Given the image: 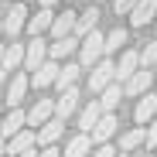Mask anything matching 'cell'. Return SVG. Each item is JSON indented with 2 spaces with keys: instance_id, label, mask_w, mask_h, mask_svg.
<instances>
[{
  "instance_id": "1",
  "label": "cell",
  "mask_w": 157,
  "mask_h": 157,
  "mask_svg": "<svg viewBox=\"0 0 157 157\" xmlns=\"http://www.w3.org/2000/svg\"><path fill=\"white\" fill-rule=\"evenodd\" d=\"M102 55H106V34H99V31L86 34V38H82V44H78V58H82V65H86V68H92V65H99V62H102Z\"/></svg>"
},
{
  "instance_id": "2",
  "label": "cell",
  "mask_w": 157,
  "mask_h": 157,
  "mask_svg": "<svg viewBox=\"0 0 157 157\" xmlns=\"http://www.w3.org/2000/svg\"><path fill=\"white\" fill-rule=\"evenodd\" d=\"M113 82H116V65L109 58H102L99 65H92V72H89V92H102V89H109Z\"/></svg>"
},
{
  "instance_id": "3",
  "label": "cell",
  "mask_w": 157,
  "mask_h": 157,
  "mask_svg": "<svg viewBox=\"0 0 157 157\" xmlns=\"http://www.w3.org/2000/svg\"><path fill=\"white\" fill-rule=\"evenodd\" d=\"M44 62H48V41H44V38H34L28 48H24V68H28V72H38Z\"/></svg>"
},
{
  "instance_id": "4",
  "label": "cell",
  "mask_w": 157,
  "mask_h": 157,
  "mask_svg": "<svg viewBox=\"0 0 157 157\" xmlns=\"http://www.w3.org/2000/svg\"><path fill=\"white\" fill-rule=\"evenodd\" d=\"M48 120H55V99H38L28 109V126H44Z\"/></svg>"
},
{
  "instance_id": "5",
  "label": "cell",
  "mask_w": 157,
  "mask_h": 157,
  "mask_svg": "<svg viewBox=\"0 0 157 157\" xmlns=\"http://www.w3.org/2000/svg\"><path fill=\"white\" fill-rule=\"evenodd\" d=\"M58 72H62V65L55 62V58H48L38 72H31V86L34 89H44V86H55V78H58Z\"/></svg>"
},
{
  "instance_id": "6",
  "label": "cell",
  "mask_w": 157,
  "mask_h": 157,
  "mask_svg": "<svg viewBox=\"0 0 157 157\" xmlns=\"http://www.w3.org/2000/svg\"><path fill=\"white\" fill-rule=\"evenodd\" d=\"M116 126H120V120H116V113H102V120L92 126V144H106L113 133H116Z\"/></svg>"
},
{
  "instance_id": "7",
  "label": "cell",
  "mask_w": 157,
  "mask_h": 157,
  "mask_svg": "<svg viewBox=\"0 0 157 157\" xmlns=\"http://www.w3.org/2000/svg\"><path fill=\"white\" fill-rule=\"evenodd\" d=\"M24 28H28V7H24V4H14L10 14H7V21H4V31H7L10 38H17Z\"/></svg>"
},
{
  "instance_id": "8",
  "label": "cell",
  "mask_w": 157,
  "mask_h": 157,
  "mask_svg": "<svg viewBox=\"0 0 157 157\" xmlns=\"http://www.w3.org/2000/svg\"><path fill=\"white\" fill-rule=\"evenodd\" d=\"M24 126H28V113L17 106V109H10V113H7L4 126H0V137H4V140H10V137H17V133H21Z\"/></svg>"
},
{
  "instance_id": "9",
  "label": "cell",
  "mask_w": 157,
  "mask_h": 157,
  "mask_svg": "<svg viewBox=\"0 0 157 157\" xmlns=\"http://www.w3.org/2000/svg\"><path fill=\"white\" fill-rule=\"evenodd\" d=\"M147 89H150V72H147V68H137V72L123 82V96H144Z\"/></svg>"
},
{
  "instance_id": "10",
  "label": "cell",
  "mask_w": 157,
  "mask_h": 157,
  "mask_svg": "<svg viewBox=\"0 0 157 157\" xmlns=\"http://www.w3.org/2000/svg\"><path fill=\"white\" fill-rule=\"evenodd\" d=\"M75 21H78V14L75 10H65V14H55V21H51V38H68L72 31H75Z\"/></svg>"
},
{
  "instance_id": "11",
  "label": "cell",
  "mask_w": 157,
  "mask_h": 157,
  "mask_svg": "<svg viewBox=\"0 0 157 157\" xmlns=\"http://www.w3.org/2000/svg\"><path fill=\"white\" fill-rule=\"evenodd\" d=\"M75 106H78V89L72 86V89H65V92L55 99V120H65V116H72V113H75Z\"/></svg>"
},
{
  "instance_id": "12",
  "label": "cell",
  "mask_w": 157,
  "mask_h": 157,
  "mask_svg": "<svg viewBox=\"0 0 157 157\" xmlns=\"http://www.w3.org/2000/svg\"><path fill=\"white\" fill-rule=\"evenodd\" d=\"M154 113H157V96L144 92V96H140V102H137V109H133V120H137V126H147V123L154 120Z\"/></svg>"
},
{
  "instance_id": "13",
  "label": "cell",
  "mask_w": 157,
  "mask_h": 157,
  "mask_svg": "<svg viewBox=\"0 0 157 157\" xmlns=\"http://www.w3.org/2000/svg\"><path fill=\"white\" fill-rule=\"evenodd\" d=\"M78 44H82V41H78L75 34H68V38H58V41H51V44H48V58L62 62V58H68V55H72V51H75Z\"/></svg>"
},
{
  "instance_id": "14",
  "label": "cell",
  "mask_w": 157,
  "mask_h": 157,
  "mask_svg": "<svg viewBox=\"0 0 157 157\" xmlns=\"http://www.w3.org/2000/svg\"><path fill=\"white\" fill-rule=\"evenodd\" d=\"M34 144H38V133H31V130H21L17 137H10L7 140V154H28V150H34Z\"/></svg>"
},
{
  "instance_id": "15",
  "label": "cell",
  "mask_w": 157,
  "mask_h": 157,
  "mask_svg": "<svg viewBox=\"0 0 157 157\" xmlns=\"http://www.w3.org/2000/svg\"><path fill=\"white\" fill-rule=\"evenodd\" d=\"M51 21H55L51 7H41L34 17H28V31H31V38H41L44 31H51Z\"/></svg>"
},
{
  "instance_id": "16",
  "label": "cell",
  "mask_w": 157,
  "mask_h": 157,
  "mask_svg": "<svg viewBox=\"0 0 157 157\" xmlns=\"http://www.w3.org/2000/svg\"><path fill=\"white\" fill-rule=\"evenodd\" d=\"M137 68H140V55H137V51H123V55H120V65H116V82L123 86Z\"/></svg>"
},
{
  "instance_id": "17",
  "label": "cell",
  "mask_w": 157,
  "mask_h": 157,
  "mask_svg": "<svg viewBox=\"0 0 157 157\" xmlns=\"http://www.w3.org/2000/svg\"><path fill=\"white\" fill-rule=\"evenodd\" d=\"M157 17V0H140V4L130 10V21H133V28H144L147 21Z\"/></svg>"
},
{
  "instance_id": "18",
  "label": "cell",
  "mask_w": 157,
  "mask_h": 157,
  "mask_svg": "<svg viewBox=\"0 0 157 157\" xmlns=\"http://www.w3.org/2000/svg\"><path fill=\"white\" fill-rule=\"evenodd\" d=\"M96 24H99V10H96V7H89L86 14H78V21H75V31H72V34H75L78 41H82L86 34H92V31H96Z\"/></svg>"
},
{
  "instance_id": "19",
  "label": "cell",
  "mask_w": 157,
  "mask_h": 157,
  "mask_svg": "<svg viewBox=\"0 0 157 157\" xmlns=\"http://www.w3.org/2000/svg\"><path fill=\"white\" fill-rule=\"evenodd\" d=\"M102 120V106H99V99H92L89 106L78 113V126H82V133H92V126Z\"/></svg>"
},
{
  "instance_id": "20",
  "label": "cell",
  "mask_w": 157,
  "mask_h": 157,
  "mask_svg": "<svg viewBox=\"0 0 157 157\" xmlns=\"http://www.w3.org/2000/svg\"><path fill=\"white\" fill-rule=\"evenodd\" d=\"M62 126H65V120H48V123L38 130V144H41V147H55V140L62 137Z\"/></svg>"
},
{
  "instance_id": "21",
  "label": "cell",
  "mask_w": 157,
  "mask_h": 157,
  "mask_svg": "<svg viewBox=\"0 0 157 157\" xmlns=\"http://www.w3.org/2000/svg\"><path fill=\"white\" fill-rule=\"evenodd\" d=\"M120 99H123V86H120V82H113L109 89H102V92H99V106H102V113H116Z\"/></svg>"
},
{
  "instance_id": "22",
  "label": "cell",
  "mask_w": 157,
  "mask_h": 157,
  "mask_svg": "<svg viewBox=\"0 0 157 157\" xmlns=\"http://www.w3.org/2000/svg\"><path fill=\"white\" fill-rule=\"evenodd\" d=\"M140 144H147V126H137V130H130V133L120 137V150L130 154V150H137Z\"/></svg>"
},
{
  "instance_id": "23",
  "label": "cell",
  "mask_w": 157,
  "mask_h": 157,
  "mask_svg": "<svg viewBox=\"0 0 157 157\" xmlns=\"http://www.w3.org/2000/svg\"><path fill=\"white\" fill-rule=\"evenodd\" d=\"M24 48L28 44H7V51H4V62H0V68H7V72H14L17 65H24Z\"/></svg>"
},
{
  "instance_id": "24",
  "label": "cell",
  "mask_w": 157,
  "mask_h": 157,
  "mask_svg": "<svg viewBox=\"0 0 157 157\" xmlns=\"http://www.w3.org/2000/svg\"><path fill=\"white\" fill-rule=\"evenodd\" d=\"M89 150H92V137H89V133H78V137H72V140H68L65 157H86Z\"/></svg>"
},
{
  "instance_id": "25",
  "label": "cell",
  "mask_w": 157,
  "mask_h": 157,
  "mask_svg": "<svg viewBox=\"0 0 157 157\" xmlns=\"http://www.w3.org/2000/svg\"><path fill=\"white\" fill-rule=\"evenodd\" d=\"M28 82H31L28 75H14V78H10V96H7L10 109H17V106H21V99H24V89H28Z\"/></svg>"
},
{
  "instance_id": "26",
  "label": "cell",
  "mask_w": 157,
  "mask_h": 157,
  "mask_svg": "<svg viewBox=\"0 0 157 157\" xmlns=\"http://www.w3.org/2000/svg\"><path fill=\"white\" fill-rule=\"evenodd\" d=\"M78 65H62V72H58V78H55V89L58 92H65V89H72L75 86V78H78Z\"/></svg>"
},
{
  "instance_id": "27",
  "label": "cell",
  "mask_w": 157,
  "mask_h": 157,
  "mask_svg": "<svg viewBox=\"0 0 157 157\" xmlns=\"http://www.w3.org/2000/svg\"><path fill=\"white\" fill-rule=\"evenodd\" d=\"M123 44H126V31H123V28L109 31V34H106V55H113V51H120Z\"/></svg>"
},
{
  "instance_id": "28",
  "label": "cell",
  "mask_w": 157,
  "mask_h": 157,
  "mask_svg": "<svg viewBox=\"0 0 157 157\" xmlns=\"http://www.w3.org/2000/svg\"><path fill=\"white\" fill-rule=\"evenodd\" d=\"M154 62H157V41H150V44L140 51V65H144V68H150Z\"/></svg>"
},
{
  "instance_id": "29",
  "label": "cell",
  "mask_w": 157,
  "mask_h": 157,
  "mask_svg": "<svg viewBox=\"0 0 157 157\" xmlns=\"http://www.w3.org/2000/svg\"><path fill=\"white\" fill-rule=\"evenodd\" d=\"M137 4H140V0H113V10H116V14H130Z\"/></svg>"
},
{
  "instance_id": "30",
  "label": "cell",
  "mask_w": 157,
  "mask_h": 157,
  "mask_svg": "<svg viewBox=\"0 0 157 157\" xmlns=\"http://www.w3.org/2000/svg\"><path fill=\"white\" fill-rule=\"evenodd\" d=\"M147 147H157V120L147 123Z\"/></svg>"
},
{
  "instance_id": "31",
  "label": "cell",
  "mask_w": 157,
  "mask_h": 157,
  "mask_svg": "<svg viewBox=\"0 0 157 157\" xmlns=\"http://www.w3.org/2000/svg\"><path fill=\"white\" fill-rule=\"evenodd\" d=\"M120 150H113L109 144H99V150H96V157H116Z\"/></svg>"
},
{
  "instance_id": "32",
  "label": "cell",
  "mask_w": 157,
  "mask_h": 157,
  "mask_svg": "<svg viewBox=\"0 0 157 157\" xmlns=\"http://www.w3.org/2000/svg\"><path fill=\"white\" fill-rule=\"evenodd\" d=\"M38 157H62V154H58V150H55V147H44V150H41V154H38Z\"/></svg>"
},
{
  "instance_id": "33",
  "label": "cell",
  "mask_w": 157,
  "mask_h": 157,
  "mask_svg": "<svg viewBox=\"0 0 157 157\" xmlns=\"http://www.w3.org/2000/svg\"><path fill=\"white\" fill-rule=\"evenodd\" d=\"M38 4H41V7H55L58 0H38Z\"/></svg>"
},
{
  "instance_id": "34",
  "label": "cell",
  "mask_w": 157,
  "mask_h": 157,
  "mask_svg": "<svg viewBox=\"0 0 157 157\" xmlns=\"http://www.w3.org/2000/svg\"><path fill=\"white\" fill-rule=\"evenodd\" d=\"M4 154H7V140H4V137H0V157H4Z\"/></svg>"
},
{
  "instance_id": "35",
  "label": "cell",
  "mask_w": 157,
  "mask_h": 157,
  "mask_svg": "<svg viewBox=\"0 0 157 157\" xmlns=\"http://www.w3.org/2000/svg\"><path fill=\"white\" fill-rule=\"evenodd\" d=\"M4 78H7V68H0V86H4Z\"/></svg>"
},
{
  "instance_id": "36",
  "label": "cell",
  "mask_w": 157,
  "mask_h": 157,
  "mask_svg": "<svg viewBox=\"0 0 157 157\" xmlns=\"http://www.w3.org/2000/svg\"><path fill=\"white\" fill-rule=\"evenodd\" d=\"M17 157H38V154H34V150H28V154H17Z\"/></svg>"
},
{
  "instance_id": "37",
  "label": "cell",
  "mask_w": 157,
  "mask_h": 157,
  "mask_svg": "<svg viewBox=\"0 0 157 157\" xmlns=\"http://www.w3.org/2000/svg\"><path fill=\"white\" fill-rule=\"evenodd\" d=\"M4 51H7V44H0V62H4Z\"/></svg>"
},
{
  "instance_id": "38",
  "label": "cell",
  "mask_w": 157,
  "mask_h": 157,
  "mask_svg": "<svg viewBox=\"0 0 157 157\" xmlns=\"http://www.w3.org/2000/svg\"><path fill=\"white\" fill-rule=\"evenodd\" d=\"M116 157H130V154H123V150H120V154H116Z\"/></svg>"
},
{
  "instance_id": "39",
  "label": "cell",
  "mask_w": 157,
  "mask_h": 157,
  "mask_svg": "<svg viewBox=\"0 0 157 157\" xmlns=\"http://www.w3.org/2000/svg\"><path fill=\"white\" fill-rule=\"evenodd\" d=\"M0 34H4V21H0Z\"/></svg>"
},
{
  "instance_id": "40",
  "label": "cell",
  "mask_w": 157,
  "mask_h": 157,
  "mask_svg": "<svg viewBox=\"0 0 157 157\" xmlns=\"http://www.w3.org/2000/svg\"><path fill=\"white\" fill-rule=\"evenodd\" d=\"M0 126H4V120H0Z\"/></svg>"
}]
</instances>
